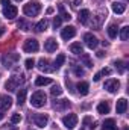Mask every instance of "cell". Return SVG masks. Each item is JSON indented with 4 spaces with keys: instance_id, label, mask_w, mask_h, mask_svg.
I'll use <instances>...</instances> for the list:
<instances>
[{
    "instance_id": "obj_1",
    "label": "cell",
    "mask_w": 129,
    "mask_h": 130,
    "mask_svg": "<svg viewBox=\"0 0 129 130\" xmlns=\"http://www.w3.org/2000/svg\"><path fill=\"white\" fill-rule=\"evenodd\" d=\"M26 82V77H24V74H21V73H17V74H12L11 77H9V80L5 83V88L8 89V91H17L18 89V86L21 85V83H24Z\"/></svg>"
},
{
    "instance_id": "obj_2",
    "label": "cell",
    "mask_w": 129,
    "mask_h": 130,
    "mask_svg": "<svg viewBox=\"0 0 129 130\" xmlns=\"http://www.w3.org/2000/svg\"><path fill=\"white\" fill-rule=\"evenodd\" d=\"M40 11H41L40 2H29L28 5L23 6V12H24V15H28V17H36V15L40 14Z\"/></svg>"
},
{
    "instance_id": "obj_3",
    "label": "cell",
    "mask_w": 129,
    "mask_h": 130,
    "mask_svg": "<svg viewBox=\"0 0 129 130\" xmlns=\"http://www.w3.org/2000/svg\"><path fill=\"white\" fill-rule=\"evenodd\" d=\"M46 101H47V97H46V94L43 91L33 92L32 97H31V104H32L33 107H43L46 104Z\"/></svg>"
},
{
    "instance_id": "obj_4",
    "label": "cell",
    "mask_w": 129,
    "mask_h": 130,
    "mask_svg": "<svg viewBox=\"0 0 129 130\" xmlns=\"http://www.w3.org/2000/svg\"><path fill=\"white\" fill-rule=\"evenodd\" d=\"M38 48H40V44L35 38H28L23 44L24 53H35V52H38Z\"/></svg>"
},
{
    "instance_id": "obj_5",
    "label": "cell",
    "mask_w": 129,
    "mask_h": 130,
    "mask_svg": "<svg viewBox=\"0 0 129 130\" xmlns=\"http://www.w3.org/2000/svg\"><path fill=\"white\" fill-rule=\"evenodd\" d=\"M62 124L67 129H74L78 126V115L76 113H68L62 118Z\"/></svg>"
},
{
    "instance_id": "obj_6",
    "label": "cell",
    "mask_w": 129,
    "mask_h": 130,
    "mask_svg": "<svg viewBox=\"0 0 129 130\" xmlns=\"http://www.w3.org/2000/svg\"><path fill=\"white\" fill-rule=\"evenodd\" d=\"M20 59V55H17V53H8V55H5L3 56V65L6 67V68H12L14 67V64L17 62Z\"/></svg>"
},
{
    "instance_id": "obj_7",
    "label": "cell",
    "mask_w": 129,
    "mask_h": 130,
    "mask_svg": "<svg viewBox=\"0 0 129 130\" xmlns=\"http://www.w3.org/2000/svg\"><path fill=\"white\" fill-rule=\"evenodd\" d=\"M17 14H18V9H17V6H14V5H6V6H3V15L8 18V20H12V18H15L17 17Z\"/></svg>"
},
{
    "instance_id": "obj_8",
    "label": "cell",
    "mask_w": 129,
    "mask_h": 130,
    "mask_svg": "<svg viewBox=\"0 0 129 130\" xmlns=\"http://www.w3.org/2000/svg\"><path fill=\"white\" fill-rule=\"evenodd\" d=\"M119 88H120V82H119L117 79H109V80L105 82V89H106L108 92H111V94L117 92Z\"/></svg>"
},
{
    "instance_id": "obj_9",
    "label": "cell",
    "mask_w": 129,
    "mask_h": 130,
    "mask_svg": "<svg viewBox=\"0 0 129 130\" xmlns=\"http://www.w3.org/2000/svg\"><path fill=\"white\" fill-rule=\"evenodd\" d=\"M33 123H35V126H38V127H46L47 126V123H49V117L47 115H44V113H36V115H33Z\"/></svg>"
},
{
    "instance_id": "obj_10",
    "label": "cell",
    "mask_w": 129,
    "mask_h": 130,
    "mask_svg": "<svg viewBox=\"0 0 129 130\" xmlns=\"http://www.w3.org/2000/svg\"><path fill=\"white\" fill-rule=\"evenodd\" d=\"M84 41H85L87 47H88V48H91V50H93V48H96L97 44H99V39H97L93 33H85V35H84Z\"/></svg>"
},
{
    "instance_id": "obj_11",
    "label": "cell",
    "mask_w": 129,
    "mask_h": 130,
    "mask_svg": "<svg viewBox=\"0 0 129 130\" xmlns=\"http://www.w3.org/2000/svg\"><path fill=\"white\" fill-rule=\"evenodd\" d=\"M74 35H76V27H74V26H67V27L62 29V32H61V38L65 39V41H68V39H71Z\"/></svg>"
},
{
    "instance_id": "obj_12",
    "label": "cell",
    "mask_w": 129,
    "mask_h": 130,
    "mask_svg": "<svg viewBox=\"0 0 129 130\" xmlns=\"http://www.w3.org/2000/svg\"><path fill=\"white\" fill-rule=\"evenodd\" d=\"M44 48H46V52H49V53L56 52V50H58V42H56V39L49 38V39L44 42Z\"/></svg>"
},
{
    "instance_id": "obj_13",
    "label": "cell",
    "mask_w": 129,
    "mask_h": 130,
    "mask_svg": "<svg viewBox=\"0 0 129 130\" xmlns=\"http://www.w3.org/2000/svg\"><path fill=\"white\" fill-rule=\"evenodd\" d=\"M12 106V98L9 95H0V110H8Z\"/></svg>"
},
{
    "instance_id": "obj_14",
    "label": "cell",
    "mask_w": 129,
    "mask_h": 130,
    "mask_svg": "<svg viewBox=\"0 0 129 130\" xmlns=\"http://www.w3.org/2000/svg\"><path fill=\"white\" fill-rule=\"evenodd\" d=\"M68 107H70L68 100H55V103H53V109H56L59 112H62V110L68 109Z\"/></svg>"
},
{
    "instance_id": "obj_15",
    "label": "cell",
    "mask_w": 129,
    "mask_h": 130,
    "mask_svg": "<svg viewBox=\"0 0 129 130\" xmlns=\"http://www.w3.org/2000/svg\"><path fill=\"white\" fill-rule=\"evenodd\" d=\"M126 109H128V100H126V98H120V100H117V104H115V110H117V113H125Z\"/></svg>"
},
{
    "instance_id": "obj_16",
    "label": "cell",
    "mask_w": 129,
    "mask_h": 130,
    "mask_svg": "<svg viewBox=\"0 0 129 130\" xmlns=\"http://www.w3.org/2000/svg\"><path fill=\"white\" fill-rule=\"evenodd\" d=\"M76 88H78V92H79L81 95H87L88 91H90V85H88V82H79V83L76 85Z\"/></svg>"
},
{
    "instance_id": "obj_17",
    "label": "cell",
    "mask_w": 129,
    "mask_h": 130,
    "mask_svg": "<svg viewBox=\"0 0 129 130\" xmlns=\"http://www.w3.org/2000/svg\"><path fill=\"white\" fill-rule=\"evenodd\" d=\"M90 17H91V12H90L88 9H82V11L79 12V23L87 24L88 20H90Z\"/></svg>"
},
{
    "instance_id": "obj_18",
    "label": "cell",
    "mask_w": 129,
    "mask_h": 130,
    "mask_svg": "<svg viewBox=\"0 0 129 130\" xmlns=\"http://www.w3.org/2000/svg\"><path fill=\"white\" fill-rule=\"evenodd\" d=\"M38 70H40V71H44V73L53 71V68L49 67V61H47V59H40V61H38Z\"/></svg>"
},
{
    "instance_id": "obj_19",
    "label": "cell",
    "mask_w": 129,
    "mask_h": 130,
    "mask_svg": "<svg viewBox=\"0 0 129 130\" xmlns=\"http://www.w3.org/2000/svg\"><path fill=\"white\" fill-rule=\"evenodd\" d=\"M112 11H114L115 14H123V12L126 11V5H125L123 2H114V3H112Z\"/></svg>"
},
{
    "instance_id": "obj_20",
    "label": "cell",
    "mask_w": 129,
    "mask_h": 130,
    "mask_svg": "<svg viewBox=\"0 0 129 130\" xmlns=\"http://www.w3.org/2000/svg\"><path fill=\"white\" fill-rule=\"evenodd\" d=\"M70 52L73 55H82L84 53V47H82L81 42H73V44H70Z\"/></svg>"
},
{
    "instance_id": "obj_21",
    "label": "cell",
    "mask_w": 129,
    "mask_h": 130,
    "mask_svg": "<svg viewBox=\"0 0 129 130\" xmlns=\"http://www.w3.org/2000/svg\"><path fill=\"white\" fill-rule=\"evenodd\" d=\"M102 126H103V130H117V124H115V121L112 118L105 120Z\"/></svg>"
},
{
    "instance_id": "obj_22",
    "label": "cell",
    "mask_w": 129,
    "mask_h": 130,
    "mask_svg": "<svg viewBox=\"0 0 129 130\" xmlns=\"http://www.w3.org/2000/svg\"><path fill=\"white\" fill-rule=\"evenodd\" d=\"M50 83H52L50 77H36L35 79V85L36 86H46V85H50Z\"/></svg>"
},
{
    "instance_id": "obj_23",
    "label": "cell",
    "mask_w": 129,
    "mask_h": 130,
    "mask_svg": "<svg viewBox=\"0 0 129 130\" xmlns=\"http://www.w3.org/2000/svg\"><path fill=\"white\" fill-rule=\"evenodd\" d=\"M97 112L102 113V115L108 113V112H109V104H108V101H102V103H99V104H97Z\"/></svg>"
},
{
    "instance_id": "obj_24",
    "label": "cell",
    "mask_w": 129,
    "mask_h": 130,
    "mask_svg": "<svg viewBox=\"0 0 129 130\" xmlns=\"http://www.w3.org/2000/svg\"><path fill=\"white\" fill-rule=\"evenodd\" d=\"M47 24H49V21L44 18V20H41V21H38V23L35 24V30H36V32H44V30L47 29Z\"/></svg>"
},
{
    "instance_id": "obj_25",
    "label": "cell",
    "mask_w": 129,
    "mask_h": 130,
    "mask_svg": "<svg viewBox=\"0 0 129 130\" xmlns=\"http://www.w3.org/2000/svg\"><path fill=\"white\" fill-rule=\"evenodd\" d=\"M26 95H28V91H26V89H20V91L17 92V103H18V104H23V103L26 101Z\"/></svg>"
},
{
    "instance_id": "obj_26",
    "label": "cell",
    "mask_w": 129,
    "mask_h": 130,
    "mask_svg": "<svg viewBox=\"0 0 129 130\" xmlns=\"http://www.w3.org/2000/svg\"><path fill=\"white\" fill-rule=\"evenodd\" d=\"M106 30H108V35H109V38H112V39H114V38H117V33H119V27H117L115 24H109Z\"/></svg>"
},
{
    "instance_id": "obj_27",
    "label": "cell",
    "mask_w": 129,
    "mask_h": 130,
    "mask_svg": "<svg viewBox=\"0 0 129 130\" xmlns=\"http://www.w3.org/2000/svg\"><path fill=\"white\" fill-rule=\"evenodd\" d=\"M58 8H59V14H61V20H67V21H68V20H70V18H71V15H70V14H68V12H67V11H65L64 5H62V3H61V5H59V6H58Z\"/></svg>"
},
{
    "instance_id": "obj_28",
    "label": "cell",
    "mask_w": 129,
    "mask_h": 130,
    "mask_svg": "<svg viewBox=\"0 0 129 130\" xmlns=\"http://www.w3.org/2000/svg\"><path fill=\"white\" fill-rule=\"evenodd\" d=\"M81 61L87 65L88 68L93 67V62H91V59H90V55H87V53H82V55H81Z\"/></svg>"
},
{
    "instance_id": "obj_29",
    "label": "cell",
    "mask_w": 129,
    "mask_h": 130,
    "mask_svg": "<svg viewBox=\"0 0 129 130\" xmlns=\"http://www.w3.org/2000/svg\"><path fill=\"white\" fill-rule=\"evenodd\" d=\"M64 62H65V56H64V55H58V56H56V59H55V62H53V64H55V65H53V68H59Z\"/></svg>"
},
{
    "instance_id": "obj_30",
    "label": "cell",
    "mask_w": 129,
    "mask_h": 130,
    "mask_svg": "<svg viewBox=\"0 0 129 130\" xmlns=\"http://www.w3.org/2000/svg\"><path fill=\"white\" fill-rule=\"evenodd\" d=\"M120 38H122V41H128V38H129V26L122 27V30H120Z\"/></svg>"
},
{
    "instance_id": "obj_31",
    "label": "cell",
    "mask_w": 129,
    "mask_h": 130,
    "mask_svg": "<svg viewBox=\"0 0 129 130\" xmlns=\"http://www.w3.org/2000/svg\"><path fill=\"white\" fill-rule=\"evenodd\" d=\"M17 26L21 29V30H24V32H28V30H31V24L29 23H26L24 20H20L18 23H17Z\"/></svg>"
},
{
    "instance_id": "obj_32",
    "label": "cell",
    "mask_w": 129,
    "mask_h": 130,
    "mask_svg": "<svg viewBox=\"0 0 129 130\" xmlns=\"http://www.w3.org/2000/svg\"><path fill=\"white\" fill-rule=\"evenodd\" d=\"M114 65H115V68L119 70V73H125V71H126V64H125L123 61H115Z\"/></svg>"
},
{
    "instance_id": "obj_33",
    "label": "cell",
    "mask_w": 129,
    "mask_h": 130,
    "mask_svg": "<svg viewBox=\"0 0 129 130\" xmlns=\"http://www.w3.org/2000/svg\"><path fill=\"white\" fill-rule=\"evenodd\" d=\"M50 92H52V95H53V97H58V95H61V94H62V88H61L59 85H55V86L52 88V91H50Z\"/></svg>"
},
{
    "instance_id": "obj_34",
    "label": "cell",
    "mask_w": 129,
    "mask_h": 130,
    "mask_svg": "<svg viewBox=\"0 0 129 130\" xmlns=\"http://www.w3.org/2000/svg\"><path fill=\"white\" fill-rule=\"evenodd\" d=\"M20 121H21V115H20V113H14V115L11 117V123H12V124H18Z\"/></svg>"
},
{
    "instance_id": "obj_35",
    "label": "cell",
    "mask_w": 129,
    "mask_h": 130,
    "mask_svg": "<svg viewBox=\"0 0 129 130\" xmlns=\"http://www.w3.org/2000/svg\"><path fill=\"white\" fill-rule=\"evenodd\" d=\"M33 65H35V61H33L32 58H29V59H26V61H24V67H26L28 70H32Z\"/></svg>"
},
{
    "instance_id": "obj_36",
    "label": "cell",
    "mask_w": 129,
    "mask_h": 130,
    "mask_svg": "<svg viewBox=\"0 0 129 130\" xmlns=\"http://www.w3.org/2000/svg\"><path fill=\"white\" fill-rule=\"evenodd\" d=\"M74 74L81 77V76H84V74H85V71H84V68H81V67H74Z\"/></svg>"
},
{
    "instance_id": "obj_37",
    "label": "cell",
    "mask_w": 129,
    "mask_h": 130,
    "mask_svg": "<svg viewBox=\"0 0 129 130\" xmlns=\"http://www.w3.org/2000/svg\"><path fill=\"white\" fill-rule=\"evenodd\" d=\"M61 23H62L61 17H55V20H53V27H55V29H56V27H59V26H61Z\"/></svg>"
},
{
    "instance_id": "obj_38",
    "label": "cell",
    "mask_w": 129,
    "mask_h": 130,
    "mask_svg": "<svg viewBox=\"0 0 129 130\" xmlns=\"http://www.w3.org/2000/svg\"><path fill=\"white\" fill-rule=\"evenodd\" d=\"M111 74V70L109 68H103L102 71H100V76H109Z\"/></svg>"
},
{
    "instance_id": "obj_39",
    "label": "cell",
    "mask_w": 129,
    "mask_h": 130,
    "mask_svg": "<svg viewBox=\"0 0 129 130\" xmlns=\"http://www.w3.org/2000/svg\"><path fill=\"white\" fill-rule=\"evenodd\" d=\"M100 77H102V76H100V73H97L96 76L93 77V80H94V82H99V80H100Z\"/></svg>"
},
{
    "instance_id": "obj_40",
    "label": "cell",
    "mask_w": 129,
    "mask_h": 130,
    "mask_svg": "<svg viewBox=\"0 0 129 130\" xmlns=\"http://www.w3.org/2000/svg\"><path fill=\"white\" fill-rule=\"evenodd\" d=\"M0 3H2L3 6H6V5H9V2H8V0H0Z\"/></svg>"
},
{
    "instance_id": "obj_41",
    "label": "cell",
    "mask_w": 129,
    "mask_h": 130,
    "mask_svg": "<svg viewBox=\"0 0 129 130\" xmlns=\"http://www.w3.org/2000/svg\"><path fill=\"white\" fill-rule=\"evenodd\" d=\"M103 55H105L103 52H97V58H103Z\"/></svg>"
},
{
    "instance_id": "obj_42",
    "label": "cell",
    "mask_w": 129,
    "mask_h": 130,
    "mask_svg": "<svg viewBox=\"0 0 129 130\" xmlns=\"http://www.w3.org/2000/svg\"><path fill=\"white\" fill-rule=\"evenodd\" d=\"M81 2H82V0H73V3H74V5H73V6H78V5H79V3H81Z\"/></svg>"
},
{
    "instance_id": "obj_43",
    "label": "cell",
    "mask_w": 129,
    "mask_h": 130,
    "mask_svg": "<svg viewBox=\"0 0 129 130\" xmlns=\"http://www.w3.org/2000/svg\"><path fill=\"white\" fill-rule=\"evenodd\" d=\"M3 33H5V27H2V26H0V36H2Z\"/></svg>"
},
{
    "instance_id": "obj_44",
    "label": "cell",
    "mask_w": 129,
    "mask_h": 130,
    "mask_svg": "<svg viewBox=\"0 0 129 130\" xmlns=\"http://www.w3.org/2000/svg\"><path fill=\"white\" fill-rule=\"evenodd\" d=\"M2 118H3V112L0 110V120H2Z\"/></svg>"
},
{
    "instance_id": "obj_45",
    "label": "cell",
    "mask_w": 129,
    "mask_h": 130,
    "mask_svg": "<svg viewBox=\"0 0 129 130\" xmlns=\"http://www.w3.org/2000/svg\"><path fill=\"white\" fill-rule=\"evenodd\" d=\"M17 2H21V0H17Z\"/></svg>"
}]
</instances>
